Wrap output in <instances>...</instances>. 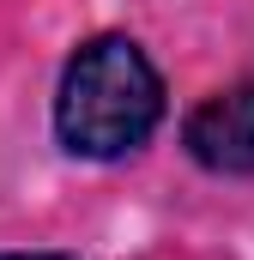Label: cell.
Here are the masks:
<instances>
[{"mask_svg":"<svg viewBox=\"0 0 254 260\" xmlns=\"http://www.w3.org/2000/svg\"><path fill=\"white\" fill-rule=\"evenodd\" d=\"M170 115V85L139 37L97 30L67 55L55 79V139L67 157L121 164L145 151Z\"/></svg>","mask_w":254,"mask_h":260,"instance_id":"1","label":"cell"},{"mask_svg":"<svg viewBox=\"0 0 254 260\" xmlns=\"http://www.w3.org/2000/svg\"><path fill=\"white\" fill-rule=\"evenodd\" d=\"M182 151L206 176L254 182V79H236L194 103L182 121Z\"/></svg>","mask_w":254,"mask_h":260,"instance_id":"2","label":"cell"},{"mask_svg":"<svg viewBox=\"0 0 254 260\" xmlns=\"http://www.w3.org/2000/svg\"><path fill=\"white\" fill-rule=\"evenodd\" d=\"M0 260H79V254H61V248H6Z\"/></svg>","mask_w":254,"mask_h":260,"instance_id":"3","label":"cell"}]
</instances>
